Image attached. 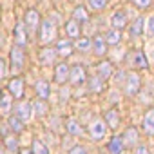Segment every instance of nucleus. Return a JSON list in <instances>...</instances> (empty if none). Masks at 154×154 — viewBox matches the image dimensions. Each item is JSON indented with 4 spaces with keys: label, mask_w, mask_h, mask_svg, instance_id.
Returning a JSON list of instances; mask_svg holds the SVG:
<instances>
[{
    "label": "nucleus",
    "mask_w": 154,
    "mask_h": 154,
    "mask_svg": "<svg viewBox=\"0 0 154 154\" xmlns=\"http://www.w3.org/2000/svg\"><path fill=\"white\" fill-rule=\"evenodd\" d=\"M56 38V27L51 20H44L42 27H40V42L42 44H51Z\"/></svg>",
    "instance_id": "obj_1"
},
{
    "label": "nucleus",
    "mask_w": 154,
    "mask_h": 154,
    "mask_svg": "<svg viewBox=\"0 0 154 154\" xmlns=\"http://www.w3.org/2000/svg\"><path fill=\"white\" fill-rule=\"evenodd\" d=\"M127 63L134 69H143V67H147V58L141 51H132L127 56Z\"/></svg>",
    "instance_id": "obj_2"
},
{
    "label": "nucleus",
    "mask_w": 154,
    "mask_h": 154,
    "mask_svg": "<svg viewBox=\"0 0 154 154\" xmlns=\"http://www.w3.org/2000/svg\"><path fill=\"white\" fill-rule=\"evenodd\" d=\"M105 132H107V123L102 122V120H94L91 123V127H89V134L94 140H102L105 136Z\"/></svg>",
    "instance_id": "obj_3"
},
{
    "label": "nucleus",
    "mask_w": 154,
    "mask_h": 154,
    "mask_svg": "<svg viewBox=\"0 0 154 154\" xmlns=\"http://www.w3.org/2000/svg\"><path fill=\"white\" fill-rule=\"evenodd\" d=\"M24 51L17 45V47H13L11 49V67H13V71H22L24 69Z\"/></svg>",
    "instance_id": "obj_4"
},
{
    "label": "nucleus",
    "mask_w": 154,
    "mask_h": 154,
    "mask_svg": "<svg viewBox=\"0 0 154 154\" xmlns=\"http://www.w3.org/2000/svg\"><path fill=\"white\" fill-rule=\"evenodd\" d=\"M69 80L72 85H80L85 82V71L82 65H74L71 71H69Z\"/></svg>",
    "instance_id": "obj_5"
},
{
    "label": "nucleus",
    "mask_w": 154,
    "mask_h": 154,
    "mask_svg": "<svg viewBox=\"0 0 154 154\" xmlns=\"http://www.w3.org/2000/svg\"><path fill=\"white\" fill-rule=\"evenodd\" d=\"M15 111H17V118L27 122V120L31 118V114H33V103H29V102H20V103H17Z\"/></svg>",
    "instance_id": "obj_6"
},
{
    "label": "nucleus",
    "mask_w": 154,
    "mask_h": 154,
    "mask_svg": "<svg viewBox=\"0 0 154 154\" xmlns=\"http://www.w3.org/2000/svg\"><path fill=\"white\" fill-rule=\"evenodd\" d=\"M140 89V76L136 72H131L127 76V82H125V93L127 94H136Z\"/></svg>",
    "instance_id": "obj_7"
},
{
    "label": "nucleus",
    "mask_w": 154,
    "mask_h": 154,
    "mask_svg": "<svg viewBox=\"0 0 154 154\" xmlns=\"http://www.w3.org/2000/svg\"><path fill=\"white\" fill-rule=\"evenodd\" d=\"M9 93L15 98H22V94H24V82H22V78H13L9 82Z\"/></svg>",
    "instance_id": "obj_8"
},
{
    "label": "nucleus",
    "mask_w": 154,
    "mask_h": 154,
    "mask_svg": "<svg viewBox=\"0 0 154 154\" xmlns=\"http://www.w3.org/2000/svg\"><path fill=\"white\" fill-rule=\"evenodd\" d=\"M35 89H36V96H38L40 100H47V98H49L51 87H49V84H47L45 80H38L36 85H35Z\"/></svg>",
    "instance_id": "obj_9"
},
{
    "label": "nucleus",
    "mask_w": 154,
    "mask_h": 154,
    "mask_svg": "<svg viewBox=\"0 0 154 154\" xmlns=\"http://www.w3.org/2000/svg\"><path fill=\"white\" fill-rule=\"evenodd\" d=\"M141 125H143V131H145L149 136H154V109H150V111L145 114Z\"/></svg>",
    "instance_id": "obj_10"
},
{
    "label": "nucleus",
    "mask_w": 154,
    "mask_h": 154,
    "mask_svg": "<svg viewBox=\"0 0 154 154\" xmlns=\"http://www.w3.org/2000/svg\"><path fill=\"white\" fill-rule=\"evenodd\" d=\"M67 78H69V69H67V65L65 63H58L56 69H54V80L58 84H63V82H67Z\"/></svg>",
    "instance_id": "obj_11"
},
{
    "label": "nucleus",
    "mask_w": 154,
    "mask_h": 154,
    "mask_svg": "<svg viewBox=\"0 0 154 154\" xmlns=\"http://www.w3.org/2000/svg\"><path fill=\"white\" fill-rule=\"evenodd\" d=\"M26 22H27L29 31H35V29L38 27V24H40V17H38V13H36L35 9H29V11L26 13Z\"/></svg>",
    "instance_id": "obj_12"
},
{
    "label": "nucleus",
    "mask_w": 154,
    "mask_h": 154,
    "mask_svg": "<svg viewBox=\"0 0 154 154\" xmlns=\"http://www.w3.org/2000/svg\"><path fill=\"white\" fill-rule=\"evenodd\" d=\"M111 24H112V27H114L116 31H122V29L127 26V18H125V13H122V11L114 13V15H112V18H111Z\"/></svg>",
    "instance_id": "obj_13"
},
{
    "label": "nucleus",
    "mask_w": 154,
    "mask_h": 154,
    "mask_svg": "<svg viewBox=\"0 0 154 154\" xmlns=\"http://www.w3.org/2000/svg\"><path fill=\"white\" fill-rule=\"evenodd\" d=\"M123 145H127V147H132V145H136V141H138V131L134 129V127H129L127 131H125V134H123Z\"/></svg>",
    "instance_id": "obj_14"
},
{
    "label": "nucleus",
    "mask_w": 154,
    "mask_h": 154,
    "mask_svg": "<svg viewBox=\"0 0 154 154\" xmlns=\"http://www.w3.org/2000/svg\"><path fill=\"white\" fill-rule=\"evenodd\" d=\"M60 56H63V58H67L71 53H72V44L69 42V40H60L58 42V45H56V49H54Z\"/></svg>",
    "instance_id": "obj_15"
},
{
    "label": "nucleus",
    "mask_w": 154,
    "mask_h": 154,
    "mask_svg": "<svg viewBox=\"0 0 154 154\" xmlns=\"http://www.w3.org/2000/svg\"><path fill=\"white\" fill-rule=\"evenodd\" d=\"M93 49H94V54L103 56V54L107 53V44H105V40H103L102 36H96V38L93 40Z\"/></svg>",
    "instance_id": "obj_16"
},
{
    "label": "nucleus",
    "mask_w": 154,
    "mask_h": 154,
    "mask_svg": "<svg viewBox=\"0 0 154 154\" xmlns=\"http://www.w3.org/2000/svg\"><path fill=\"white\" fill-rule=\"evenodd\" d=\"M122 150H123V140L118 138V136H114L109 141V152L111 154H122Z\"/></svg>",
    "instance_id": "obj_17"
},
{
    "label": "nucleus",
    "mask_w": 154,
    "mask_h": 154,
    "mask_svg": "<svg viewBox=\"0 0 154 154\" xmlns=\"http://www.w3.org/2000/svg\"><path fill=\"white\" fill-rule=\"evenodd\" d=\"M65 31H67V36H69V38H78V36H80V26H78V22H76V20L67 22Z\"/></svg>",
    "instance_id": "obj_18"
},
{
    "label": "nucleus",
    "mask_w": 154,
    "mask_h": 154,
    "mask_svg": "<svg viewBox=\"0 0 154 154\" xmlns=\"http://www.w3.org/2000/svg\"><path fill=\"white\" fill-rule=\"evenodd\" d=\"M15 42L18 47L26 45V31H24V24H17L15 27Z\"/></svg>",
    "instance_id": "obj_19"
},
{
    "label": "nucleus",
    "mask_w": 154,
    "mask_h": 154,
    "mask_svg": "<svg viewBox=\"0 0 154 154\" xmlns=\"http://www.w3.org/2000/svg\"><path fill=\"white\" fill-rule=\"evenodd\" d=\"M105 123H107V127L116 129V127L120 125V116H118V112H116V111H107V114H105Z\"/></svg>",
    "instance_id": "obj_20"
},
{
    "label": "nucleus",
    "mask_w": 154,
    "mask_h": 154,
    "mask_svg": "<svg viewBox=\"0 0 154 154\" xmlns=\"http://www.w3.org/2000/svg\"><path fill=\"white\" fill-rule=\"evenodd\" d=\"M111 72H112V65H111V62H102V63L98 65V74H100V78H102V80L109 78Z\"/></svg>",
    "instance_id": "obj_21"
},
{
    "label": "nucleus",
    "mask_w": 154,
    "mask_h": 154,
    "mask_svg": "<svg viewBox=\"0 0 154 154\" xmlns=\"http://www.w3.org/2000/svg\"><path fill=\"white\" fill-rule=\"evenodd\" d=\"M54 56H56V51L54 49H42V53H40L42 63H53L54 62Z\"/></svg>",
    "instance_id": "obj_22"
},
{
    "label": "nucleus",
    "mask_w": 154,
    "mask_h": 154,
    "mask_svg": "<svg viewBox=\"0 0 154 154\" xmlns=\"http://www.w3.org/2000/svg\"><path fill=\"white\" fill-rule=\"evenodd\" d=\"M11 111V96L9 94H2L0 96V112L8 114Z\"/></svg>",
    "instance_id": "obj_23"
},
{
    "label": "nucleus",
    "mask_w": 154,
    "mask_h": 154,
    "mask_svg": "<svg viewBox=\"0 0 154 154\" xmlns=\"http://www.w3.org/2000/svg\"><path fill=\"white\" fill-rule=\"evenodd\" d=\"M143 26H145V20L143 18H136V22L131 26V36H140Z\"/></svg>",
    "instance_id": "obj_24"
},
{
    "label": "nucleus",
    "mask_w": 154,
    "mask_h": 154,
    "mask_svg": "<svg viewBox=\"0 0 154 154\" xmlns=\"http://www.w3.org/2000/svg\"><path fill=\"white\" fill-rule=\"evenodd\" d=\"M76 49L78 51H84V53H87L91 47H93V42L89 40V38H80V40H76Z\"/></svg>",
    "instance_id": "obj_25"
},
{
    "label": "nucleus",
    "mask_w": 154,
    "mask_h": 154,
    "mask_svg": "<svg viewBox=\"0 0 154 154\" xmlns=\"http://www.w3.org/2000/svg\"><path fill=\"white\" fill-rule=\"evenodd\" d=\"M72 20H76V22H87L89 20V15H87V11H85V8H76V11H74V15H72Z\"/></svg>",
    "instance_id": "obj_26"
},
{
    "label": "nucleus",
    "mask_w": 154,
    "mask_h": 154,
    "mask_svg": "<svg viewBox=\"0 0 154 154\" xmlns=\"http://www.w3.org/2000/svg\"><path fill=\"white\" fill-rule=\"evenodd\" d=\"M33 154H49V149H47L42 141L35 140V141H33Z\"/></svg>",
    "instance_id": "obj_27"
},
{
    "label": "nucleus",
    "mask_w": 154,
    "mask_h": 154,
    "mask_svg": "<svg viewBox=\"0 0 154 154\" xmlns=\"http://www.w3.org/2000/svg\"><path fill=\"white\" fill-rule=\"evenodd\" d=\"M67 131H69L71 134H74V136H80V134L84 132V131L78 127V123H76L74 120H69V122H67Z\"/></svg>",
    "instance_id": "obj_28"
},
{
    "label": "nucleus",
    "mask_w": 154,
    "mask_h": 154,
    "mask_svg": "<svg viewBox=\"0 0 154 154\" xmlns=\"http://www.w3.org/2000/svg\"><path fill=\"white\" fill-rule=\"evenodd\" d=\"M87 2H89L91 9H94V11H102L107 6V0H87Z\"/></svg>",
    "instance_id": "obj_29"
},
{
    "label": "nucleus",
    "mask_w": 154,
    "mask_h": 154,
    "mask_svg": "<svg viewBox=\"0 0 154 154\" xmlns=\"http://www.w3.org/2000/svg\"><path fill=\"white\" fill-rule=\"evenodd\" d=\"M105 38H107V42H109V44L116 45V44L120 42V38H122V36H120V31L112 29V31H109V33H107V36H105Z\"/></svg>",
    "instance_id": "obj_30"
},
{
    "label": "nucleus",
    "mask_w": 154,
    "mask_h": 154,
    "mask_svg": "<svg viewBox=\"0 0 154 154\" xmlns=\"http://www.w3.org/2000/svg\"><path fill=\"white\" fill-rule=\"evenodd\" d=\"M33 109H35V112H36V116H38V118L45 116V112H47V105H45V103H42V102H36V103L33 105Z\"/></svg>",
    "instance_id": "obj_31"
},
{
    "label": "nucleus",
    "mask_w": 154,
    "mask_h": 154,
    "mask_svg": "<svg viewBox=\"0 0 154 154\" xmlns=\"http://www.w3.org/2000/svg\"><path fill=\"white\" fill-rule=\"evenodd\" d=\"M9 127L15 131V132H20L22 129H24V125H22V122H20V118H17V116H13V118H9Z\"/></svg>",
    "instance_id": "obj_32"
},
{
    "label": "nucleus",
    "mask_w": 154,
    "mask_h": 154,
    "mask_svg": "<svg viewBox=\"0 0 154 154\" xmlns=\"http://www.w3.org/2000/svg\"><path fill=\"white\" fill-rule=\"evenodd\" d=\"M4 141H6V147H8V149H9L11 152H15V150L18 149V141H17V140H15L13 136H8V138H6Z\"/></svg>",
    "instance_id": "obj_33"
},
{
    "label": "nucleus",
    "mask_w": 154,
    "mask_h": 154,
    "mask_svg": "<svg viewBox=\"0 0 154 154\" xmlns=\"http://www.w3.org/2000/svg\"><path fill=\"white\" fill-rule=\"evenodd\" d=\"M91 89L93 91H102L103 89V84L100 82V78H93L91 80Z\"/></svg>",
    "instance_id": "obj_34"
},
{
    "label": "nucleus",
    "mask_w": 154,
    "mask_h": 154,
    "mask_svg": "<svg viewBox=\"0 0 154 154\" xmlns=\"http://www.w3.org/2000/svg\"><path fill=\"white\" fill-rule=\"evenodd\" d=\"M132 2H134L138 8H141V9H145V8L150 6V0H132Z\"/></svg>",
    "instance_id": "obj_35"
},
{
    "label": "nucleus",
    "mask_w": 154,
    "mask_h": 154,
    "mask_svg": "<svg viewBox=\"0 0 154 154\" xmlns=\"http://www.w3.org/2000/svg\"><path fill=\"white\" fill-rule=\"evenodd\" d=\"M69 154H87V152H85V149H84V147L76 145V147H72V149H71V152H69Z\"/></svg>",
    "instance_id": "obj_36"
},
{
    "label": "nucleus",
    "mask_w": 154,
    "mask_h": 154,
    "mask_svg": "<svg viewBox=\"0 0 154 154\" xmlns=\"http://www.w3.org/2000/svg\"><path fill=\"white\" fill-rule=\"evenodd\" d=\"M6 76V63H4V60L0 58V80H2Z\"/></svg>",
    "instance_id": "obj_37"
},
{
    "label": "nucleus",
    "mask_w": 154,
    "mask_h": 154,
    "mask_svg": "<svg viewBox=\"0 0 154 154\" xmlns=\"http://www.w3.org/2000/svg\"><path fill=\"white\" fill-rule=\"evenodd\" d=\"M136 154H150V152H149V149H147L145 145H141V147L136 149Z\"/></svg>",
    "instance_id": "obj_38"
},
{
    "label": "nucleus",
    "mask_w": 154,
    "mask_h": 154,
    "mask_svg": "<svg viewBox=\"0 0 154 154\" xmlns=\"http://www.w3.org/2000/svg\"><path fill=\"white\" fill-rule=\"evenodd\" d=\"M149 33L154 36V17H150V18H149Z\"/></svg>",
    "instance_id": "obj_39"
},
{
    "label": "nucleus",
    "mask_w": 154,
    "mask_h": 154,
    "mask_svg": "<svg viewBox=\"0 0 154 154\" xmlns=\"http://www.w3.org/2000/svg\"><path fill=\"white\" fill-rule=\"evenodd\" d=\"M20 154H33V150H29V149H24V150H22Z\"/></svg>",
    "instance_id": "obj_40"
},
{
    "label": "nucleus",
    "mask_w": 154,
    "mask_h": 154,
    "mask_svg": "<svg viewBox=\"0 0 154 154\" xmlns=\"http://www.w3.org/2000/svg\"><path fill=\"white\" fill-rule=\"evenodd\" d=\"M0 96H2V91H0Z\"/></svg>",
    "instance_id": "obj_41"
}]
</instances>
